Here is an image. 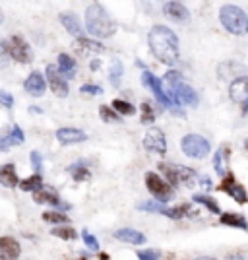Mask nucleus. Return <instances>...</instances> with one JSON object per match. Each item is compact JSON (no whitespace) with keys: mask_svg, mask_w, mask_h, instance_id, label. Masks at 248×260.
Instances as JSON below:
<instances>
[{"mask_svg":"<svg viewBox=\"0 0 248 260\" xmlns=\"http://www.w3.org/2000/svg\"><path fill=\"white\" fill-rule=\"evenodd\" d=\"M151 53L157 56V60L167 66H173L179 62V37L173 29L167 25H153L148 35Z\"/></svg>","mask_w":248,"mask_h":260,"instance_id":"f257e3e1","label":"nucleus"},{"mask_svg":"<svg viewBox=\"0 0 248 260\" xmlns=\"http://www.w3.org/2000/svg\"><path fill=\"white\" fill-rule=\"evenodd\" d=\"M86 27L93 37H99V39H107V37L115 35V31H117L115 20L109 16L107 10L101 4H97V2L91 4L86 10Z\"/></svg>","mask_w":248,"mask_h":260,"instance_id":"f03ea898","label":"nucleus"},{"mask_svg":"<svg viewBox=\"0 0 248 260\" xmlns=\"http://www.w3.org/2000/svg\"><path fill=\"white\" fill-rule=\"evenodd\" d=\"M219 20L221 25L233 35H244L248 33V16L242 8H238L235 4H225L219 10Z\"/></svg>","mask_w":248,"mask_h":260,"instance_id":"7ed1b4c3","label":"nucleus"},{"mask_svg":"<svg viewBox=\"0 0 248 260\" xmlns=\"http://www.w3.org/2000/svg\"><path fill=\"white\" fill-rule=\"evenodd\" d=\"M159 169L165 175V181L171 186H179L184 184L188 188H192L198 183V175L194 173V169L190 167H183V165H171V163H159Z\"/></svg>","mask_w":248,"mask_h":260,"instance_id":"20e7f679","label":"nucleus"},{"mask_svg":"<svg viewBox=\"0 0 248 260\" xmlns=\"http://www.w3.org/2000/svg\"><path fill=\"white\" fill-rule=\"evenodd\" d=\"M146 186H148V190L153 194L155 202H159V204L169 202L174 194L173 186L167 183L165 179H161L155 171H148L146 173Z\"/></svg>","mask_w":248,"mask_h":260,"instance_id":"39448f33","label":"nucleus"},{"mask_svg":"<svg viewBox=\"0 0 248 260\" xmlns=\"http://www.w3.org/2000/svg\"><path fill=\"white\" fill-rule=\"evenodd\" d=\"M181 148H183L184 155H188L192 159H204L209 155V150H211L209 142L200 134H186L181 140Z\"/></svg>","mask_w":248,"mask_h":260,"instance_id":"423d86ee","label":"nucleus"},{"mask_svg":"<svg viewBox=\"0 0 248 260\" xmlns=\"http://www.w3.org/2000/svg\"><path fill=\"white\" fill-rule=\"evenodd\" d=\"M8 53H10V58H14L16 62H20V64H29L31 62V49H29V45L27 41L20 37V35H14L10 39V43H8Z\"/></svg>","mask_w":248,"mask_h":260,"instance_id":"0eeeda50","label":"nucleus"},{"mask_svg":"<svg viewBox=\"0 0 248 260\" xmlns=\"http://www.w3.org/2000/svg\"><path fill=\"white\" fill-rule=\"evenodd\" d=\"M144 148L151 153H159L165 155L167 153V140H165V134L161 128H150L144 136Z\"/></svg>","mask_w":248,"mask_h":260,"instance_id":"6e6552de","label":"nucleus"},{"mask_svg":"<svg viewBox=\"0 0 248 260\" xmlns=\"http://www.w3.org/2000/svg\"><path fill=\"white\" fill-rule=\"evenodd\" d=\"M219 190L227 192V194L231 196L235 202H238V204H246L248 202L246 188H244L242 184H238L237 181H235V177H233L231 173H227L225 177H223V181H221V184H219Z\"/></svg>","mask_w":248,"mask_h":260,"instance_id":"1a4fd4ad","label":"nucleus"},{"mask_svg":"<svg viewBox=\"0 0 248 260\" xmlns=\"http://www.w3.org/2000/svg\"><path fill=\"white\" fill-rule=\"evenodd\" d=\"M141 82H144V86H148L151 91H153L155 99L161 103L163 107L173 109V103H171V99L167 98V93H165V89H163V82L159 80V78L153 76L150 70H144V72H141Z\"/></svg>","mask_w":248,"mask_h":260,"instance_id":"9d476101","label":"nucleus"},{"mask_svg":"<svg viewBox=\"0 0 248 260\" xmlns=\"http://www.w3.org/2000/svg\"><path fill=\"white\" fill-rule=\"evenodd\" d=\"M45 72H47V80H49V86H51L54 95H56V98H66L70 89H68V82H66L64 78H62V74L58 72V68L54 64H49Z\"/></svg>","mask_w":248,"mask_h":260,"instance_id":"9b49d317","label":"nucleus"},{"mask_svg":"<svg viewBox=\"0 0 248 260\" xmlns=\"http://www.w3.org/2000/svg\"><path fill=\"white\" fill-rule=\"evenodd\" d=\"M229 98L238 105H244L248 101V76H238L229 86Z\"/></svg>","mask_w":248,"mask_h":260,"instance_id":"f8f14e48","label":"nucleus"},{"mask_svg":"<svg viewBox=\"0 0 248 260\" xmlns=\"http://www.w3.org/2000/svg\"><path fill=\"white\" fill-rule=\"evenodd\" d=\"M163 14L173 22H188L190 20V12L186 10V6L181 2H165Z\"/></svg>","mask_w":248,"mask_h":260,"instance_id":"ddd939ff","label":"nucleus"},{"mask_svg":"<svg viewBox=\"0 0 248 260\" xmlns=\"http://www.w3.org/2000/svg\"><path fill=\"white\" fill-rule=\"evenodd\" d=\"M23 87H25V91H27L29 95L41 98L45 93V89H47V84H45V78L41 76V72H31V74L27 76V80H25Z\"/></svg>","mask_w":248,"mask_h":260,"instance_id":"4468645a","label":"nucleus"},{"mask_svg":"<svg viewBox=\"0 0 248 260\" xmlns=\"http://www.w3.org/2000/svg\"><path fill=\"white\" fill-rule=\"evenodd\" d=\"M22 252V247L16 239L12 237H0V256L4 260H18Z\"/></svg>","mask_w":248,"mask_h":260,"instance_id":"2eb2a0df","label":"nucleus"},{"mask_svg":"<svg viewBox=\"0 0 248 260\" xmlns=\"http://www.w3.org/2000/svg\"><path fill=\"white\" fill-rule=\"evenodd\" d=\"M87 138V134L84 130L78 128H58L56 130V140L60 142L62 146H70V144H78L84 142Z\"/></svg>","mask_w":248,"mask_h":260,"instance_id":"dca6fc26","label":"nucleus"},{"mask_svg":"<svg viewBox=\"0 0 248 260\" xmlns=\"http://www.w3.org/2000/svg\"><path fill=\"white\" fill-rule=\"evenodd\" d=\"M74 49L78 51V54L87 56V54H95V53H105V47L97 41H91L86 37H78L74 41Z\"/></svg>","mask_w":248,"mask_h":260,"instance_id":"f3484780","label":"nucleus"},{"mask_svg":"<svg viewBox=\"0 0 248 260\" xmlns=\"http://www.w3.org/2000/svg\"><path fill=\"white\" fill-rule=\"evenodd\" d=\"M33 200L37 204H49V206H56V208H68L66 204H62V200L58 198V194L54 192L53 188H41L39 192H35Z\"/></svg>","mask_w":248,"mask_h":260,"instance_id":"a211bd4d","label":"nucleus"},{"mask_svg":"<svg viewBox=\"0 0 248 260\" xmlns=\"http://www.w3.org/2000/svg\"><path fill=\"white\" fill-rule=\"evenodd\" d=\"M58 18H60L62 25L66 27V31L72 33L76 39H78V37H84V35H82V33H84V29H82L80 20H78V16H76V14H72V12H66V14H60Z\"/></svg>","mask_w":248,"mask_h":260,"instance_id":"6ab92c4d","label":"nucleus"},{"mask_svg":"<svg viewBox=\"0 0 248 260\" xmlns=\"http://www.w3.org/2000/svg\"><path fill=\"white\" fill-rule=\"evenodd\" d=\"M115 237L119 239V241L130 243V245H141V243H146V235H144V233L136 231V229H130V228L115 231Z\"/></svg>","mask_w":248,"mask_h":260,"instance_id":"aec40b11","label":"nucleus"},{"mask_svg":"<svg viewBox=\"0 0 248 260\" xmlns=\"http://www.w3.org/2000/svg\"><path fill=\"white\" fill-rule=\"evenodd\" d=\"M219 221H221L223 225H227V228H237V229H242V231H248V221L240 216V214H235V212H225V214H221Z\"/></svg>","mask_w":248,"mask_h":260,"instance_id":"412c9836","label":"nucleus"},{"mask_svg":"<svg viewBox=\"0 0 248 260\" xmlns=\"http://www.w3.org/2000/svg\"><path fill=\"white\" fill-rule=\"evenodd\" d=\"M0 183L8 188H14L16 184H20V179H18V173H16V167L12 163H6L0 167Z\"/></svg>","mask_w":248,"mask_h":260,"instance_id":"4be33fe9","label":"nucleus"},{"mask_svg":"<svg viewBox=\"0 0 248 260\" xmlns=\"http://www.w3.org/2000/svg\"><path fill=\"white\" fill-rule=\"evenodd\" d=\"M58 72L62 74V78H72L76 70V60L70 56V54H58Z\"/></svg>","mask_w":248,"mask_h":260,"instance_id":"5701e85b","label":"nucleus"},{"mask_svg":"<svg viewBox=\"0 0 248 260\" xmlns=\"http://www.w3.org/2000/svg\"><path fill=\"white\" fill-rule=\"evenodd\" d=\"M20 188L25 192H39L43 188V177L41 175H31V177L20 181Z\"/></svg>","mask_w":248,"mask_h":260,"instance_id":"b1692460","label":"nucleus"},{"mask_svg":"<svg viewBox=\"0 0 248 260\" xmlns=\"http://www.w3.org/2000/svg\"><path fill=\"white\" fill-rule=\"evenodd\" d=\"M227 157H229V150L225 146L221 150H217L216 155H214V167L219 177H225L227 175Z\"/></svg>","mask_w":248,"mask_h":260,"instance_id":"393cba45","label":"nucleus"},{"mask_svg":"<svg viewBox=\"0 0 248 260\" xmlns=\"http://www.w3.org/2000/svg\"><path fill=\"white\" fill-rule=\"evenodd\" d=\"M194 202H198V204H202V206H205L211 214H221V208H219V204H217L216 200L211 198V196L207 194H196L194 196Z\"/></svg>","mask_w":248,"mask_h":260,"instance_id":"a878e982","label":"nucleus"},{"mask_svg":"<svg viewBox=\"0 0 248 260\" xmlns=\"http://www.w3.org/2000/svg\"><path fill=\"white\" fill-rule=\"evenodd\" d=\"M53 233L54 237H60V239H64V241H74L76 237H78V231H76L74 228H70V225H58V228H53Z\"/></svg>","mask_w":248,"mask_h":260,"instance_id":"bb28decb","label":"nucleus"},{"mask_svg":"<svg viewBox=\"0 0 248 260\" xmlns=\"http://www.w3.org/2000/svg\"><path fill=\"white\" fill-rule=\"evenodd\" d=\"M124 74V68L120 64L119 60H113V66H111V70H109V82L113 84L115 87L120 86V76Z\"/></svg>","mask_w":248,"mask_h":260,"instance_id":"cd10ccee","label":"nucleus"},{"mask_svg":"<svg viewBox=\"0 0 248 260\" xmlns=\"http://www.w3.org/2000/svg\"><path fill=\"white\" fill-rule=\"evenodd\" d=\"M70 173L74 175V181H89V169H87L86 165H82V163H74L72 167H70Z\"/></svg>","mask_w":248,"mask_h":260,"instance_id":"c85d7f7f","label":"nucleus"},{"mask_svg":"<svg viewBox=\"0 0 248 260\" xmlns=\"http://www.w3.org/2000/svg\"><path fill=\"white\" fill-rule=\"evenodd\" d=\"M113 109L117 111V115H134L136 113V107L134 105H130L128 101H124V99H115L113 101Z\"/></svg>","mask_w":248,"mask_h":260,"instance_id":"c756f323","label":"nucleus"},{"mask_svg":"<svg viewBox=\"0 0 248 260\" xmlns=\"http://www.w3.org/2000/svg\"><path fill=\"white\" fill-rule=\"evenodd\" d=\"M43 221L56 223V225H62V223H68V216H66V214H62V212H45Z\"/></svg>","mask_w":248,"mask_h":260,"instance_id":"7c9ffc66","label":"nucleus"},{"mask_svg":"<svg viewBox=\"0 0 248 260\" xmlns=\"http://www.w3.org/2000/svg\"><path fill=\"white\" fill-rule=\"evenodd\" d=\"M141 122H153L155 120V111L151 109L150 101H144L141 103V115H140Z\"/></svg>","mask_w":248,"mask_h":260,"instance_id":"2f4dec72","label":"nucleus"},{"mask_svg":"<svg viewBox=\"0 0 248 260\" xmlns=\"http://www.w3.org/2000/svg\"><path fill=\"white\" fill-rule=\"evenodd\" d=\"M99 115H101V119L105 120V122H117V120H120L119 115L113 109H109L107 105H103V107L99 109Z\"/></svg>","mask_w":248,"mask_h":260,"instance_id":"473e14b6","label":"nucleus"},{"mask_svg":"<svg viewBox=\"0 0 248 260\" xmlns=\"http://www.w3.org/2000/svg\"><path fill=\"white\" fill-rule=\"evenodd\" d=\"M163 208H165V206H163V204H159V202H155V200L138 204V210H141V212H157V214H161Z\"/></svg>","mask_w":248,"mask_h":260,"instance_id":"72a5a7b5","label":"nucleus"},{"mask_svg":"<svg viewBox=\"0 0 248 260\" xmlns=\"http://www.w3.org/2000/svg\"><path fill=\"white\" fill-rule=\"evenodd\" d=\"M10 60L12 58H10V53H8V45L4 43V41H0V70L10 64Z\"/></svg>","mask_w":248,"mask_h":260,"instance_id":"f704fd0d","label":"nucleus"},{"mask_svg":"<svg viewBox=\"0 0 248 260\" xmlns=\"http://www.w3.org/2000/svg\"><path fill=\"white\" fill-rule=\"evenodd\" d=\"M140 260H159L161 258V252L157 249H148V250H138L136 254Z\"/></svg>","mask_w":248,"mask_h":260,"instance_id":"c9c22d12","label":"nucleus"},{"mask_svg":"<svg viewBox=\"0 0 248 260\" xmlns=\"http://www.w3.org/2000/svg\"><path fill=\"white\" fill-rule=\"evenodd\" d=\"M82 239H84V243H86L89 249H93V250H97L99 249V241H97V237H93L87 229H84L82 231Z\"/></svg>","mask_w":248,"mask_h":260,"instance_id":"e433bc0d","label":"nucleus"},{"mask_svg":"<svg viewBox=\"0 0 248 260\" xmlns=\"http://www.w3.org/2000/svg\"><path fill=\"white\" fill-rule=\"evenodd\" d=\"M0 105L6 109L14 107V98H12V93H8L6 89H0Z\"/></svg>","mask_w":248,"mask_h":260,"instance_id":"4c0bfd02","label":"nucleus"},{"mask_svg":"<svg viewBox=\"0 0 248 260\" xmlns=\"http://www.w3.org/2000/svg\"><path fill=\"white\" fill-rule=\"evenodd\" d=\"M10 138H12L14 142H16V144H23V140H25V136H23L22 128H20L18 124H14V126H12Z\"/></svg>","mask_w":248,"mask_h":260,"instance_id":"58836bf2","label":"nucleus"},{"mask_svg":"<svg viewBox=\"0 0 248 260\" xmlns=\"http://www.w3.org/2000/svg\"><path fill=\"white\" fill-rule=\"evenodd\" d=\"M80 89H82V93H89V95H101V93H103V89H101V87L91 86V84H84Z\"/></svg>","mask_w":248,"mask_h":260,"instance_id":"ea45409f","label":"nucleus"},{"mask_svg":"<svg viewBox=\"0 0 248 260\" xmlns=\"http://www.w3.org/2000/svg\"><path fill=\"white\" fill-rule=\"evenodd\" d=\"M12 146H16V142L10 138V134L8 136H0V152H8Z\"/></svg>","mask_w":248,"mask_h":260,"instance_id":"a19ab883","label":"nucleus"},{"mask_svg":"<svg viewBox=\"0 0 248 260\" xmlns=\"http://www.w3.org/2000/svg\"><path fill=\"white\" fill-rule=\"evenodd\" d=\"M29 159H31V165L35 167V169H41V167H43V157H41V153L39 152H31Z\"/></svg>","mask_w":248,"mask_h":260,"instance_id":"79ce46f5","label":"nucleus"},{"mask_svg":"<svg viewBox=\"0 0 248 260\" xmlns=\"http://www.w3.org/2000/svg\"><path fill=\"white\" fill-rule=\"evenodd\" d=\"M99 66H101V62H99L97 58H95V60H91V64H89V68H91V70H97Z\"/></svg>","mask_w":248,"mask_h":260,"instance_id":"37998d69","label":"nucleus"},{"mask_svg":"<svg viewBox=\"0 0 248 260\" xmlns=\"http://www.w3.org/2000/svg\"><path fill=\"white\" fill-rule=\"evenodd\" d=\"M202 184H204L205 188H211V181H209L207 177H204V179H202Z\"/></svg>","mask_w":248,"mask_h":260,"instance_id":"c03bdc74","label":"nucleus"},{"mask_svg":"<svg viewBox=\"0 0 248 260\" xmlns=\"http://www.w3.org/2000/svg\"><path fill=\"white\" fill-rule=\"evenodd\" d=\"M242 113H244V115H246V113H248V101H246V103H244V105H242Z\"/></svg>","mask_w":248,"mask_h":260,"instance_id":"a18cd8bd","label":"nucleus"},{"mask_svg":"<svg viewBox=\"0 0 248 260\" xmlns=\"http://www.w3.org/2000/svg\"><path fill=\"white\" fill-rule=\"evenodd\" d=\"M99 258H101V260H109V256H107V254H99Z\"/></svg>","mask_w":248,"mask_h":260,"instance_id":"49530a36","label":"nucleus"},{"mask_svg":"<svg viewBox=\"0 0 248 260\" xmlns=\"http://www.w3.org/2000/svg\"><path fill=\"white\" fill-rule=\"evenodd\" d=\"M196 260H216V258H209V256H202V258H196Z\"/></svg>","mask_w":248,"mask_h":260,"instance_id":"de8ad7c7","label":"nucleus"},{"mask_svg":"<svg viewBox=\"0 0 248 260\" xmlns=\"http://www.w3.org/2000/svg\"><path fill=\"white\" fill-rule=\"evenodd\" d=\"M2 20H4V14H2V10H0V23H2Z\"/></svg>","mask_w":248,"mask_h":260,"instance_id":"09e8293b","label":"nucleus"},{"mask_svg":"<svg viewBox=\"0 0 248 260\" xmlns=\"http://www.w3.org/2000/svg\"><path fill=\"white\" fill-rule=\"evenodd\" d=\"M244 146H246V150H248V140H246V142H244Z\"/></svg>","mask_w":248,"mask_h":260,"instance_id":"8fccbe9b","label":"nucleus"}]
</instances>
